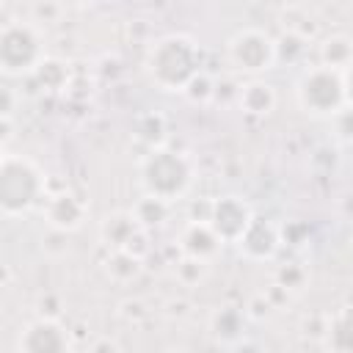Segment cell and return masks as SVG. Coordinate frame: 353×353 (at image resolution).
<instances>
[{
  "instance_id": "8fae6325",
  "label": "cell",
  "mask_w": 353,
  "mask_h": 353,
  "mask_svg": "<svg viewBox=\"0 0 353 353\" xmlns=\"http://www.w3.org/2000/svg\"><path fill=\"white\" fill-rule=\"evenodd\" d=\"M85 212H88V204L74 190H58L44 201V221L50 229L61 234L77 232L85 221Z\"/></svg>"
},
{
  "instance_id": "ffe728a7",
  "label": "cell",
  "mask_w": 353,
  "mask_h": 353,
  "mask_svg": "<svg viewBox=\"0 0 353 353\" xmlns=\"http://www.w3.org/2000/svg\"><path fill=\"white\" fill-rule=\"evenodd\" d=\"M132 135L141 143H146L149 149L152 146H163L165 135H168V124H165V119L160 113H141L135 119V124H132Z\"/></svg>"
},
{
  "instance_id": "d4e9b609",
  "label": "cell",
  "mask_w": 353,
  "mask_h": 353,
  "mask_svg": "<svg viewBox=\"0 0 353 353\" xmlns=\"http://www.w3.org/2000/svg\"><path fill=\"white\" fill-rule=\"evenodd\" d=\"M334 119V127H336V138L345 141V143H353V105H345Z\"/></svg>"
},
{
  "instance_id": "9c48e42d",
  "label": "cell",
  "mask_w": 353,
  "mask_h": 353,
  "mask_svg": "<svg viewBox=\"0 0 353 353\" xmlns=\"http://www.w3.org/2000/svg\"><path fill=\"white\" fill-rule=\"evenodd\" d=\"M212 229L218 232V237L223 243H237L240 234L248 229V223L254 221V210L251 204L243 199V196H218L212 199V207H210V218Z\"/></svg>"
},
{
  "instance_id": "d6986e66",
  "label": "cell",
  "mask_w": 353,
  "mask_h": 353,
  "mask_svg": "<svg viewBox=\"0 0 353 353\" xmlns=\"http://www.w3.org/2000/svg\"><path fill=\"white\" fill-rule=\"evenodd\" d=\"M245 312L243 309H237V306H221V309H215L212 312V317H210V331L215 334V336H221V339H234V336H240L243 334V325H245Z\"/></svg>"
},
{
  "instance_id": "4316f807",
  "label": "cell",
  "mask_w": 353,
  "mask_h": 353,
  "mask_svg": "<svg viewBox=\"0 0 353 353\" xmlns=\"http://www.w3.org/2000/svg\"><path fill=\"white\" fill-rule=\"evenodd\" d=\"M14 130V119H11V113H0V143H3V152L8 149V143H11V132Z\"/></svg>"
},
{
  "instance_id": "9a60e30c",
  "label": "cell",
  "mask_w": 353,
  "mask_h": 353,
  "mask_svg": "<svg viewBox=\"0 0 353 353\" xmlns=\"http://www.w3.org/2000/svg\"><path fill=\"white\" fill-rule=\"evenodd\" d=\"M30 77H33L44 91L58 94V91H66V88H69L72 69H69V63H66V61L44 55V58H41V63L33 69V74H30Z\"/></svg>"
},
{
  "instance_id": "30bf717a",
  "label": "cell",
  "mask_w": 353,
  "mask_h": 353,
  "mask_svg": "<svg viewBox=\"0 0 353 353\" xmlns=\"http://www.w3.org/2000/svg\"><path fill=\"white\" fill-rule=\"evenodd\" d=\"M234 245H237V251L245 259H251V262H268V259L276 256V251L281 245V229L270 218L254 215V221L248 223V229L240 234V240Z\"/></svg>"
},
{
  "instance_id": "484cf974",
  "label": "cell",
  "mask_w": 353,
  "mask_h": 353,
  "mask_svg": "<svg viewBox=\"0 0 353 353\" xmlns=\"http://www.w3.org/2000/svg\"><path fill=\"white\" fill-rule=\"evenodd\" d=\"M245 314H248V317H254V320L268 317V314H270V301H268L265 295H254V298H251V303H248V309H245Z\"/></svg>"
},
{
  "instance_id": "603a6c76",
  "label": "cell",
  "mask_w": 353,
  "mask_h": 353,
  "mask_svg": "<svg viewBox=\"0 0 353 353\" xmlns=\"http://www.w3.org/2000/svg\"><path fill=\"white\" fill-rule=\"evenodd\" d=\"M204 273H207V262L204 259H196V256H185L182 254V259L176 265V276H179L182 284H199L204 279Z\"/></svg>"
},
{
  "instance_id": "e0dca14e",
  "label": "cell",
  "mask_w": 353,
  "mask_h": 353,
  "mask_svg": "<svg viewBox=\"0 0 353 353\" xmlns=\"http://www.w3.org/2000/svg\"><path fill=\"white\" fill-rule=\"evenodd\" d=\"M320 63L334 69H347L353 63V39L345 33H331L320 41Z\"/></svg>"
},
{
  "instance_id": "f1b7e54d",
  "label": "cell",
  "mask_w": 353,
  "mask_h": 353,
  "mask_svg": "<svg viewBox=\"0 0 353 353\" xmlns=\"http://www.w3.org/2000/svg\"><path fill=\"white\" fill-rule=\"evenodd\" d=\"M91 350H119V342H113V339H99V342H94L91 345Z\"/></svg>"
},
{
  "instance_id": "ba28073f",
  "label": "cell",
  "mask_w": 353,
  "mask_h": 353,
  "mask_svg": "<svg viewBox=\"0 0 353 353\" xmlns=\"http://www.w3.org/2000/svg\"><path fill=\"white\" fill-rule=\"evenodd\" d=\"M72 347V336L66 325L55 317H36L30 320L17 339L19 353H66Z\"/></svg>"
},
{
  "instance_id": "52a82bcc",
  "label": "cell",
  "mask_w": 353,
  "mask_h": 353,
  "mask_svg": "<svg viewBox=\"0 0 353 353\" xmlns=\"http://www.w3.org/2000/svg\"><path fill=\"white\" fill-rule=\"evenodd\" d=\"M99 240L108 251L110 248H127L138 256H146V251H149V229L138 223L132 210L108 212L99 221Z\"/></svg>"
},
{
  "instance_id": "7402d4cb",
  "label": "cell",
  "mask_w": 353,
  "mask_h": 353,
  "mask_svg": "<svg viewBox=\"0 0 353 353\" xmlns=\"http://www.w3.org/2000/svg\"><path fill=\"white\" fill-rule=\"evenodd\" d=\"M303 50H306V39H303L301 33L287 30L281 39H276V61L292 63V61H298V55H301Z\"/></svg>"
},
{
  "instance_id": "7c38bea8",
  "label": "cell",
  "mask_w": 353,
  "mask_h": 353,
  "mask_svg": "<svg viewBox=\"0 0 353 353\" xmlns=\"http://www.w3.org/2000/svg\"><path fill=\"white\" fill-rule=\"evenodd\" d=\"M176 240H179V251L185 256H196V259H204V262L218 256V251L223 248V240L218 237L212 223L210 221H196V218H190L182 226Z\"/></svg>"
},
{
  "instance_id": "2e32d148",
  "label": "cell",
  "mask_w": 353,
  "mask_h": 353,
  "mask_svg": "<svg viewBox=\"0 0 353 353\" xmlns=\"http://www.w3.org/2000/svg\"><path fill=\"white\" fill-rule=\"evenodd\" d=\"M141 270H143V256H138V254H132L127 248H110V254L105 259V273L113 281L127 284V281L138 279Z\"/></svg>"
},
{
  "instance_id": "f546056e",
  "label": "cell",
  "mask_w": 353,
  "mask_h": 353,
  "mask_svg": "<svg viewBox=\"0 0 353 353\" xmlns=\"http://www.w3.org/2000/svg\"><path fill=\"white\" fill-rule=\"evenodd\" d=\"M63 8H88V6H94L97 0H58Z\"/></svg>"
},
{
  "instance_id": "277c9868",
  "label": "cell",
  "mask_w": 353,
  "mask_h": 353,
  "mask_svg": "<svg viewBox=\"0 0 353 353\" xmlns=\"http://www.w3.org/2000/svg\"><path fill=\"white\" fill-rule=\"evenodd\" d=\"M295 102L309 116H317V119L336 116L347 105L342 69H334L325 63H314L303 69L295 83Z\"/></svg>"
},
{
  "instance_id": "5b68a950",
  "label": "cell",
  "mask_w": 353,
  "mask_h": 353,
  "mask_svg": "<svg viewBox=\"0 0 353 353\" xmlns=\"http://www.w3.org/2000/svg\"><path fill=\"white\" fill-rule=\"evenodd\" d=\"M44 58V33L36 22L11 19L0 30V69L8 77L33 74Z\"/></svg>"
},
{
  "instance_id": "ac0fdd59",
  "label": "cell",
  "mask_w": 353,
  "mask_h": 353,
  "mask_svg": "<svg viewBox=\"0 0 353 353\" xmlns=\"http://www.w3.org/2000/svg\"><path fill=\"white\" fill-rule=\"evenodd\" d=\"M132 212L138 218L141 226L146 229H154V226H163L171 215V201L160 199V196H152V193H143L135 204H132Z\"/></svg>"
},
{
  "instance_id": "7a4b0ae2",
  "label": "cell",
  "mask_w": 353,
  "mask_h": 353,
  "mask_svg": "<svg viewBox=\"0 0 353 353\" xmlns=\"http://www.w3.org/2000/svg\"><path fill=\"white\" fill-rule=\"evenodd\" d=\"M47 199L44 171L25 154H11L8 149L0 157V210L6 218L28 215L39 201Z\"/></svg>"
},
{
  "instance_id": "44dd1931",
  "label": "cell",
  "mask_w": 353,
  "mask_h": 353,
  "mask_svg": "<svg viewBox=\"0 0 353 353\" xmlns=\"http://www.w3.org/2000/svg\"><path fill=\"white\" fill-rule=\"evenodd\" d=\"M190 102H196V105H204V102H210L215 94H218V85H215V80L201 69L188 85H185V91H182Z\"/></svg>"
},
{
  "instance_id": "4fadbf2b",
  "label": "cell",
  "mask_w": 353,
  "mask_h": 353,
  "mask_svg": "<svg viewBox=\"0 0 353 353\" xmlns=\"http://www.w3.org/2000/svg\"><path fill=\"white\" fill-rule=\"evenodd\" d=\"M276 102H279L276 88H273L270 83L259 80V77H251V80L243 83L240 91H237V105H240V110H243L245 116H254V119L270 116V113L276 110Z\"/></svg>"
},
{
  "instance_id": "cb8c5ba5",
  "label": "cell",
  "mask_w": 353,
  "mask_h": 353,
  "mask_svg": "<svg viewBox=\"0 0 353 353\" xmlns=\"http://www.w3.org/2000/svg\"><path fill=\"white\" fill-rule=\"evenodd\" d=\"M306 281V270L298 265V262H287L276 270V284L281 290H301Z\"/></svg>"
},
{
  "instance_id": "3957f363",
  "label": "cell",
  "mask_w": 353,
  "mask_h": 353,
  "mask_svg": "<svg viewBox=\"0 0 353 353\" xmlns=\"http://www.w3.org/2000/svg\"><path fill=\"white\" fill-rule=\"evenodd\" d=\"M193 176H196V168H193L190 157L185 152L168 149L165 143L163 146H152L143 154L141 168H138L141 190L152 193V196H160V199H165L171 204L190 190Z\"/></svg>"
},
{
  "instance_id": "6da1fadb",
  "label": "cell",
  "mask_w": 353,
  "mask_h": 353,
  "mask_svg": "<svg viewBox=\"0 0 353 353\" xmlns=\"http://www.w3.org/2000/svg\"><path fill=\"white\" fill-rule=\"evenodd\" d=\"M201 72V50L185 33L160 36L146 52V74L160 91L182 94L185 85Z\"/></svg>"
},
{
  "instance_id": "83f0119b",
  "label": "cell",
  "mask_w": 353,
  "mask_h": 353,
  "mask_svg": "<svg viewBox=\"0 0 353 353\" xmlns=\"http://www.w3.org/2000/svg\"><path fill=\"white\" fill-rule=\"evenodd\" d=\"M342 80H345V97H347V105H353V63L347 69H342Z\"/></svg>"
},
{
  "instance_id": "5bb4252c",
  "label": "cell",
  "mask_w": 353,
  "mask_h": 353,
  "mask_svg": "<svg viewBox=\"0 0 353 353\" xmlns=\"http://www.w3.org/2000/svg\"><path fill=\"white\" fill-rule=\"evenodd\" d=\"M323 345L334 353H353V306H339L328 312Z\"/></svg>"
},
{
  "instance_id": "8992f818",
  "label": "cell",
  "mask_w": 353,
  "mask_h": 353,
  "mask_svg": "<svg viewBox=\"0 0 353 353\" xmlns=\"http://www.w3.org/2000/svg\"><path fill=\"white\" fill-rule=\"evenodd\" d=\"M226 61L234 72L256 77L276 66V39L262 28H243L226 41Z\"/></svg>"
}]
</instances>
